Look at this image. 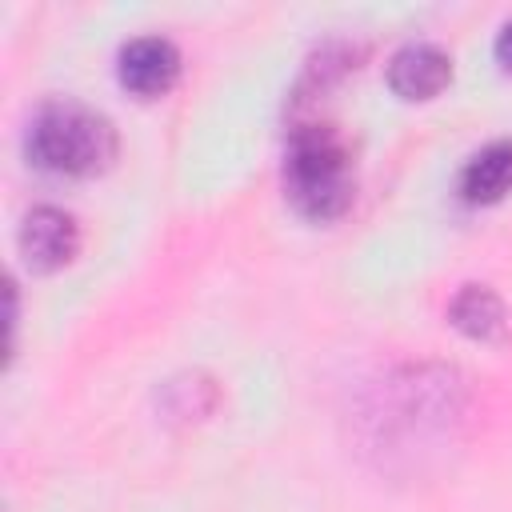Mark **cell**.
Masks as SVG:
<instances>
[{"label": "cell", "mask_w": 512, "mask_h": 512, "mask_svg": "<svg viewBox=\"0 0 512 512\" xmlns=\"http://www.w3.org/2000/svg\"><path fill=\"white\" fill-rule=\"evenodd\" d=\"M28 156L56 176H92L116 156V128L88 104L52 100L28 124Z\"/></svg>", "instance_id": "6da1fadb"}, {"label": "cell", "mask_w": 512, "mask_h": 512, "mask_svg": "<svg viewBox=\"0 0 512 512\" xmlns=\"http://www.w3.org/2000/svg\"><path fill=\"white\" fill-rule=\"evenodd\" d=\"M288 200L308 220H332L352 200V156L332 124H300L288 136L284 160Z\"/></svg>", "instance_id": "7a4b0ae2"}, {"label": "cell", "mask_w": 512, "mask_h": 512, "mask_svg": "<svg viewBox=\"0 0 512 512\" xmlns=\"http://www.w3.org/2000/svg\"><path fill=\"white\" fill-rule=\"evenodd\" d=\"M120 84L132 88L136 96H160L176 84L180 76V48L168 40V36H132L124 48H120Z\"/></svg>", "instance_id": "3957f363"}, {"label": "cell", "mask_w": 512, "mask_h": 512, "mask_svg": "<svg viewBox=\"0 0 512 512\" xmlns=\"http://www.w3.org/2000/svg\"><path fill=\"white\" fill-rule=\"evenodd\" d=\"M80 248V228L72 220V212L64 208H52V204H40L24 216L20 224V252L32 268L40 272H52L60 264H68Z\"/></svg>", "instance_id": "277c9868"}, {"label": "cell", "mask_w": 512, "mask_h": 512, "mask_svg": "<svg viewBox=\"0 0 512 512\" xmlns=\"http://www.w3.org/2000/svg\"><path fill=\"white\" fill-rule=\"evenodd\" d=\"M452 80V60L432 40H408L388 60V84L404 100H428Z\"/></svg>", "instance_id": "5b68a950"}, {"label": "cell", "mask_w": 512, "mask_h": 512, "mask_svg": "<svg viewBox=\"0 0 512 512\" xmlns=\"http://www.w3.org/2000/svg\"><path fill=\"white\" fill-rule=\"evenodd\" d=\"M460 192L472 204H496L512 192V140L484 144L460 172Z\"/></svg>", "instance_id": "8992f818"}, {"label": "cell", "mask_w": 512, "mask_h": 512, "mask_svg": "<svg viewBox=\"0 0 512 512\" xmlns=\"http://www.w3.org/2000/svg\"><path fill=\"white\" fill-rule=\"evenodd\" d=\"M448 316H452V324H456L460 332H468L472 340H496V336H504V328H508L504 300H500L492 288H484V284H464V288L456 292Z\"/></svg>", "instance_id": "52a82bcc"}, {"label": "cell", "mask_w": 512, "mask_h": 512, "mask_svg": "<svg viewBox=\"0 0 512 512\" xmlns=\"http://www.w3.org/2000/svg\"><path fill=\"white\" fill-rule=\"evenodd\" d=\"M496 60L504 68H512V20H504L500 32H496Z\"/></svg>", "instance_id": "ba28073f"}]
</instances>
